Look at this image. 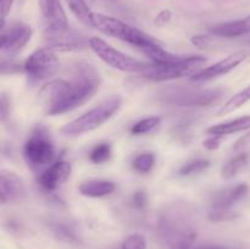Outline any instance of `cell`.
<instances>
[{
    "mask_svg": "<svg viewBox=\"0 0 250 249\" xmlns=\"http://www.w3.org/2000/svg\"><path fill=\"white\" fill-rule=\"evenodd\" d=\"M100 87V75L88 62L71 67V80H53L39 92V100L49 116L67 114L94 97Z\"/></svg>",
    "mask_w": 250,
    "mask_h": 249,
    "instance_id": "cell-1",
    "label": "cell"
},
{
    "mask_svg": "<svg viewBox=\"0 0 250 249\" xmlns=\"http://www.w3.org/2000/svg\"><path fill=\"white\" fill-rule=\"evenodd\" d=\"M93 28H97L106 36L117 38L120 41L136 46L139 50L146 53L153 46L160 44L158 39L153 38L150 34L141 31L137 27L131 26L127 22L121 21L116 17L107 16V15L93 12Z\"/></svg>",
    "mask_w": 250,
    "mask_h": 249,
    "instance_id": "cell-2",
    "label": "cell"
},
{
    "mask_svg": "<svg viewBox=\"0 0 250 249\" xmlns=\"http://www.w3.org/2000/svg\"><path fill=\"white\" fill-rule=\"evenodd\" d=\"M122 106V99L120 95H111L103 100L99 105L81 116L76 117L72 121L67 122L61 127V133L66 136H80V134L88 133L109 121Z\"/></svg>",
    "mask_w": 250,
    "mask_h": 249,
    "instance_id": "cell-3",
    "label": "cell"
},
{
    "mask_svg": "<svg viewBox=\"0 0 250 249\" xmlns=\"http://www.w3.org/2000/svg\"><path fill=\"white\" fill-rule=\"evenodd\" d=\"M24 161L32 170H39L54 163L56 148L51 133L43 124L32 129L22 149Z\"/></svg>",
    "mask_w": 250,
    "mask_h": 249,
    "instance_id": "cell-4",
    "label": "cell"
},
{
    "mask_svg": "<svg viewBox=\"0 0 250 249\" xmlns=\"http://www.w3.org/2000/svg\"><path fill=\"white\" fill-rule=\"evenodd\" d=\"M159 231L170 249H190L197 237V232L188 222L187 217L178 211L164 215L159 222Z\"/></svg>",
    "mask_w": 250,
    "mask_h": 249,
    "instance_id": "cell-5",
    "label": "cell"
},
{
    "mask_svg": "<svg viewBox=\"0 0 250 249\" xmlns=\"http://www.w3.org/2000/svg\"><path fill=\"white\" fill-rule=\"evenodd\" d=\"M88 44H89V48L92 49L93 53L98 55L100 60L104 61L106 65L115 68V70L122 71V72L143 75L149 66L148 62L137 60V59L131 58V56L126 55L122 51L117 50V49L107 44L104 39L99 38V37L89 38Z\"/></svg>",
    "mask_w": 250,
    "mask_h": 249,
    "instance_id": "cell-6",
    "label": "cell"
},
{
    "mask_svg": "<svg viewBox=\"0 0 250 249\" xmlns=\"http://www.w3.org/2000/svg\"><path fill=\"white\" fill-rule=\"evenodd\" d=\"M207 62V59L200 55H187L182 61L173 63H149L148 68L143 73V77L154 82L172 81L186 76H193L202 70V66Z\"/></svg>",
    "mask_w": 250,
    "mask_h": 249,
    "instance_id": "cell-7",
    "label": "cell"
},
{
    "mask_svg": "<svg viewBox=\"0 0 250 249\" xmlns=\"http://www.w3.org/2000/svg\"><path fill=\"white\" fill-rule=\"evenodd\" d=\"M27 80L32 84L49 80L58 73L60 61L55 51L49 48L37 49L24 60L22 65Z\"/></svg>",
    "mask_w": 250,
    "mask_h": 249,
    "instance_id": "cell-8",
    "label": "cell"
},
{
    "mask_svg": "<svg viewBox=\"0 0 250 249\" xmlns=\"http://www.w3.org/2000/svg\"><path fill=\"white\" fill-rule=\"evenodd\" d=\"M220 89H177L161 95V102L177 106H211L222 98Z\"/></svg>",
    "mask_w": 250,
    "mask_h": 249,
    "instance_id": "cell-9",
    "label": "cell"
},
{
    "mask_svg": "<svg viewBox=\"0 0 250 249\" xmlns=\"http://www.w3.org/2000/svg\"><path fill=\"white\" fill-rule=\"evenodd\" d=\"M32 36H33L32 27L23 22L12 23L7 28L1 27V42H0L1 59L15 58L19 51L31 41Z\"/></svg>",
    "mask_w": 250,
    "mask_h": 249,
    "instance_id": "cell-10",
    "label": "cell"
},
{
    "mask_svg": "<svg viewBox=\"0 0 250 249\" xmlns=\"http://www.w3.org/2000/svg\"><path fill=\"white\" fill-rule=\"evenodd\" d=\"M247 59V54L244 51H238L229 55L227 58L222 59V60L217 61V62L212 63V65L208 66V67L202 68L194 75L190 76V80L193 82H208V81L215 80L217 77L227 75L234 68L238 67L242 62Z\"/></svg>",
    "mask_w": 250,
    "mask_h": 249,
    "instance_id": "cell-11",
    "label": "cell"
},
{
    "mask_svg": "<svg viewBox=\"0 0 250 249\" xmlns=\"http://www.w3.org/2000/svg\"><path fill=\"white\" fill-rule=\"evenodd\" d=\"M45 33H58L70 28L67 16L60 0H38Z\"/></svg>",
    "mask_w": 250,
    "mask_h": 249,
    "instance_id": "cell-12",
    "label": "cell"
},
{
    "mask_svg": "<svg viewBox=\"0 0 250 249\" xmlns=\"http://www.w3.org/2000/svg\"><path fill=\"white\" fill-rule=\"evenodd\" d=\"M72 166L66 160H56L41 172L38 183L46 192H54L70 178Z\"/></svg>",
    "mask_w": 250,
    "mask_h": 249,
    "instance_id": "cell-13",
    "label": "cell"
},
{
    "mask_svg": "<svg viewBox=\"0 0 250 249\" xmlns=\"http://www.w3.org/2000/svg\"><path fill=\"white\" fill-rule=\"evenodd\" d=\"M88 41L89 39H85L84 36L71 28L58 33H45L46 48L54 51L81 50L89 45Z\"/></svg>",
    "mask_w": 250,
    "mask_h": 249,
    "instance_id": "cell-14",
    "label": "cell"
},
{
    "mask_svg": "<svg viewBox=\"0 0 250 249\" xmlns=\"http://www.w3.org/2000/svg\"><path fill=\"white\" fill-rule=\"evenodd\" d=\"M26 197L23 181L12 171L2 170L0 173V202L2 205L16 203Z\"/></svg>",
    "mask_w": 250,
    "mask_h": 249,
    "instance_id": "cell-15",
    "label": "cell"
},
{
    "mask_svg": "<svg viewBox=\"0 0 250 249\" xmlns=\"http://www.w3.org/2000/svg\"><path fill=\"white\" fill-rule=\"evenodd\" d=\"M249 192L247 183L229 186V187L220 189L211 198L212 210H232V207L236 205L239 200L243 199Z\"/></svg>",
    "mask_w": 250,
    "mask_h": 249,
    "instance_id": "cell-16",
    "label": "cell"
},
{
    "mask_svg": "<svg viewBox=\"0 0 250 249\" xmlns=\"http://www.w3.org/2000/svg\"><path fill=\"white\" fill-rule=\"evenodd\" d=\"M214 36L222 37V38H237L250 34V15L239 20L233 21L220 22L209 28Z\"/></svg>",
    "mask_w": 250,
    "mask_h": 249,
    "instance_id": "cell-17",
    "label": "cell"
},
{
    "mask_svg": "<svg viewBox=\"0 0 250 249\" xmlns=\"http://www.w3.org/2000/svg\"><path fill=\"white\" fill-rule=\"evenodd\" d=\"M250 131V115L237 117V119L229 120L221 124H212L207 129L209 136H229V134L238 133V132Z\"/></svg>",
    "mask_w": 250,
    "mask_h": 249,
    "instance_id": "cell-18",
    "label": "cell"
},
{
    "mask_svg": "<svg viewBox=\"0 0 250 249\" xmlns=\"http://www.w3.org/2000/svg\"><path fill=\"white\" fill-rule=\"evenodd\" d=\"M116 189L115 182L109 180H88L80 185L78 190L82 195L88 198H102L110 195Z\"/></svg>",
    "mask_w": 250,
    "mask_h": 249,
    "instance_id": "cell-19",
    "label": "cell"
},
{
    "mask_svg": "<svg viewBox=\"0 0 250 249\" xmlns=\"http://www.w3.org/2000/svg\"><path fill=\"white\" fill-rule=\"evenodd\" d=\"M250 154L249 153H239L232 159H229L224 165L221 170V176L225 180H231L236 177L239 172L244 170L249 165Z\"/></svg>",
    "mask_w": 250,
    "mask_h": 249,
    "instance_id": "cell-20",
    "label": "cell"
},
{
    "mask_svg": "<svg viewBox=\"0 0 250 249\" xmlns=\"http://www.w3.org/2000/svg\"><path fill=\"white\" fill-rule=\"evenodd\" d=\"M248 102H250V84L248 87L244 88V89L239 90V92L236 93L234 95H232V97L220 107L219 111H217V115H219V116H224V115L231 114V112L236 111L239 107L246 105Z\"/></svg>",
    "mask_w": 250,
    "mask_h": 249,
    "instance_id": "cell-21",
    "label": "cell"
},
{
    "mask_svg": "<svg viewBox=\"0 0 250 249\" xmlns=\"http://www.w3.org/2000/svg\"><path fill=\"white\" fill-rule=\"evenodd\" d=\"M71 12L82 24L87 27H93V11L88 6L85 0H66Z\"/></svg>",
    "mask_w": 250,
    "mask_h": 249,
    "instance_id": "cell-22",
    "label": "cell"
},
{
    "mask_svg": "<svg viewBox=\"0 0 250 249\" xmlns=\"http://www.w3.org/2000/svg\"><path fill=\"white\" fill-rule=\"evenodd\" d=\"M210 161L207 159H193V160L187 161L183 164L178 170V176L181 177H189V176L198 175L204 171H207L210 167Z\"/></svg>",
    "mask_w": 250,
    "mask_h": 249,
    "instance_id": "cell-23",
    "label": "cell"
},
{
    "mask_svg": "<svg viewBox=\"0 0 250 249\" xmlns=\"http://www.w3.org/2000/svg\"><path fill=\"white\" fill-rule=\"evenodd\" d=\"M112 156V146L110 143L103 142V143L97 144L93 146L92 150L89 151V160L90 163L95 165H102V164L107 163Z\"/></svg>",
    "mask_w": 250,
    "mask_h": 249,
    "instance_id": "cell-24",
    "label": "cell"
},
{
    "mask_svg": "<svg viewBox=\"0 0 250 249\" xmlns=\"http://www.w3.org/2000/svg\"><path fill=\"white\" fill-rule=\"evenodd\" d=\"M161 124V119L159 116H150L137 121L131 127V133L134 136H143V134L151 133L154 129L158 128Z\"/></svg>",
    "mask_w": 250,
    "mask_h": 249,
    "instance_id": "cell-25",
    "label": "cell"
},
{
    "mask_svg": "<svg viewBox=\"0 0 250 249\" xmlns=\"http://www.w3.org/2000/svg\"><path fill=\"white\" fill-rule=\"evenodd\" d=\"M155 165V155L153 153H142L137 155L132 161V167L136 172L146 175L153 170Z\"/></svg>",
    "mask_w": 250,
    "mask_h": 249,
    "instance_id": "cell-26",
    "label": "cell"
},
{
    "mask_svg": "<svg viewBox=\"0 0 250 249\" xmlns=\"http://www.w3.org/2000/svg\"><path fill=\"white\" fill-rule=\"evenodd\" d=\"M114 249H146V242L142 234L134 233L127 237L119 246V248Z\"/></svg>",
    "mask_w": 250,
    "mask_h": 249,
    "instance_id": "cell-27",
    "label": "cell"
},
{
    "mask_svg": "<svg viewBox=\"0 0 250 249\" xmlns=\"http://www.w3.org/2000/svg\"><path fill=\"white\" fill-rule=\"evenodd\" d=\"M54 233L58 237L60 241L66 242V243H73V242H77V236L75 234V232L70 228L68 226L62 224H59L54 227Z\"/></svg>",
    "mask_w": 250,
    "mask_h": 249,
    "instance_id": "cell-28",
    "label": "cell"
},
{
    "mask_svg": "<svg viewBox=\"0 0 250 249\" xmlns=\"http://www.w3.org/2000/svg\"><path fill=\"white\" fill-rule=\"evenodd\" d=\"M209 220L211 222H224V221H232L237 217V212L233 210H212L210 209Z\"/></svg>",
    "mask_w": 250,
    "mask_h": 249,
    "instance_id": "cell-29",
    "label": "cell"
},
{
    "mask_svg": "<svg viewBox=\"0 0 250 249\" xmlns=\"http://www.w3.org/2000/svg\"><path fill=\"white\" fill-rule=\"evenodd\" d=\"M131 204L133 209L136 210H144L148 204V195L143 190H137L133 193L131 198Z\"/></svg>",
    "mask_w": 250,
    "mask_h": 249,
    "instance_id": "cell-30",
    "label": "cell"
},
{
    "mask_svg": "<svg viewBox=\"0 0 250 249\" xmlns=\"http://www.w3.org/2000/svg\"><path fill=\"white\" fill-rule=\"evenodd\" d=\"M222 138H224V137L221 136H210L209 138H207L203 142V145H204V148H207L208 150H216V149L221 145Z\"/></svg>",
    "mask_w": 250,
    "mask_h": 249,
    "instance_id": "cell-31",
    "label": "cell"
},
{
    "mask_svg": "<svg viewBox=\"0 0 250 249\" xmlns=\"http://www.w3.org/2000/svg\"><path fill=\"white\" fill-rule=\"evenodd\" d=\"M15 0H0V12H1V27L5 26V20L11 11Z\"/></svg>",
    "mask_w": 250,
    "mask_h": 249,
    "instance_id": "cell-32",
    "label": "cell"
},
{
    "mask_svg": "<svg viewBox=\"0 0 250 249\" xmlns=\"http://www.w3.org/2000/svg\"><path fill=\"white\" fill-rule=\"evenodd\" d=\"M171 17H172L171 11H168V10H163V11L159 12V14L156 15L155 20H154V23H155L156 26L163 27L171 21Z\"/></svg>",
    "mask_w": 250,
    "mask_h": 249,
    "instance_id": "cell-33",
    "label": "cell"
},
{
    "mask_svg": "<svg viewBox=\"0 0 250 249\" xmlns=\"http://www.w3.org/2000/svg\"><path fill=\"white\" fill-rule=\"evenodd\" d=\"M250 144V131L247 132L246 134L239 137L236 141V143L233 144V151H242L244 148H247Z\"/></svg>",
    "mask_w": 250,
    "mask_h": 249,
    "instance_id": "cell-34",
    "label": "cell"
},
{
    "mask_svg": "<svg viewBox=\"0 0 250 249\" xmlns=\"http://www.w3.org/2000/svg\"><path fill=\"white\" fill-rule=\"evenodd\" d=\"M190 42H192V44H194L195 46H198V48H205V46H208L211 43V39L208 36H194L192 37Z\"/></svg>",
    "mask_w": 250,
    "mask_h": 249,
    "instance_id": "cell-35",
    "label": "cell"
},
{
    "mask_svg": "<svg viewBox=\"0 0 250 249\" xmlns=\"http://www.w3.org/2000/svg\"><path fill=\"white\" fill-rule=\"evenodd\" d=\"M9 106H10V103L7 100L6 95L2 94L1 95V120L5 121L7 117V114H9Z\"/></svg>",
    "mask_w": 250,
    "mask_h": 249,
    "instance_id": "cell-36",
    "label": "cell"
},
{
    "mask_svg": "<svg viewBox=\"0 0 250 249\" xmlns=\"http://www.w3.org/2000/svg\"><path fill=\"white\" fill-rule=\"evenodd\" d=\"M195 249H224V248H221V247H199V248H195Z\"/></svg>",
    "mask_w": 250,
    "mask_h": 249,
    "instance_id": "cell-37",
    "label": "cell"
},
{
    "mask_svg": "<svg viewBox=\"0 0 250 249\" xmlns=\"http://www.w3.org/2000/svg\"><path fill=\"white\" fill-rule=\"evenodd\" d=\"M24 1V0H20V2H23Z\"/></svg>",
    "mask_w": 250,
    "mask_h": 249,
    "instance_id": "cell-38",
    "label": "cell"
}]
</instances>
